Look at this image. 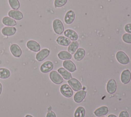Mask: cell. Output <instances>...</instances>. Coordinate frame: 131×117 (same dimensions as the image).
Listing matches in <instances>:
<instances>
[{"label": "cell", "instance_id": "6da1fadb", "mask_svg": "<svg viewBox=\"0 0 131 117\" xmlns=\"http://www.w3.org/2000/svg\"><path fill=\"white\" fill-rule=\"evenodd\" d=\"M116 57L117 61L123 65H126L130 62L129 57L122 51H119L116 53Z\"/></svg>", "mask_w": 131, "mask_h": 117}, {"label": "cell", "instance_id": "7a4b0ae2", "mask_svg": "<svg viewBox=\"0 0 131 117\" xmlns=\"http://www.w3.org/2000/svg\"><path fill=\"white\" fill-rule=\"evenodd\" d=\"M49 77L51 81L57 85L61 84L63 81V77L56 71H51L49 74Z\"/></svg>", "mask_w": 131, "mask_h": 117}, {"label": "cell", "instance_id": "3957f363", "mask_svg": "<svg viewBox=\"0 0 131 117\" xmlns=\"http://www.w3.org/2000/svg\"><path fill=\"white\" fill-rule=\"evenodd\" d=\"M60 93L65 97L70 98L73 94V91L71 87L68 84H64L61 86L60 88Z\"/></svg>", "mask_w": 131, "mask_h": 117}, {"label": "cell", "instance_id": "277c9868", "mask_svg": "<svg viewBox=\"0 0 131 117\" xmlns=\"http://www.w3.org/2000/svg\"><path fill=\"white\" fill-rule=\"evenodd\" d=\"M53 28L57 34H61L64 30V26L62 22L59 19H55L53 22Z\"/></svg>", "mask_w": 131, "mask_h": 117}, {"label": "cell", "instance_id": "5b68a950", "mask_svg": "<svg viewBox=\"0 0 131 117\" xmlns=\"http://www.w3.org/2000/svg\"><path fill=\"white\" fill-rule=\"evenodd\" d=\"M69 85L71 88L75 91H78L80 90L82 88V85L81 83L75 78H71L68 81Z\"/></svg>", "mask_w": 131, "mask_h": 117}, {"label": "cell", "instance_id": "8992f818", "mask_svg": "<svg viewBox=\"0 0 131 117\" xmlns=\"http://www.w3.org/2000/svg\"><path fill=\"white\" fill-rule=\"evenodd\" d=\"M50 50L48 49L44 48L39 51L36 54V59L38 62H41L47 57L50 54Z\"/></svg>", "mask_w": 131, "mask_h": 117}, {"label": "cell", "instance_id": "52a82bcc", "mask_svg": "<svg viewBox=\"0 0 131 117\" xmlns=\"http://www.w3.org/2000/svg\"><path fill=\"white\" fill-rule=\"evenodd\" d=\"M117 90V84L114 79H110L106 84V91L109 94H114Z\"/></svg>", "mask_w": 131, "mask_h": 117}, {"label": "cell", "instance_id": "ba28073f", "mask_svg": "<svg viewBox=\"0 0 131 117\" xmlns=\"http://www.w3.org/2000/svg\"><path fill=\"white\" fill-rule=\"evenodd\" d=\"M53 64L51 61H46L42 63L40 67V70L42 73H46L51 71L53 69Z\"/></svg>", "mask_w": 131, "mask_h": 117}, {"label": "cell", "instance_id": "9c48e42d", "mask_svg": "<svg viewBox=\"0 0 131 117\" xmlns=\"http://www.w3.org/2000/svg\"><path fill=\"white\" fill-rule=\"evenodd\" d=\"M120 79L121 82L124 84H128L131 80V72L128 69L124 70L120 76Z\"/></svg>", "mask_w": 131, "mask_h": 117}, {"label": "cell", "instance_id": "30bf717a", "mask_svg": "<svg viewBox=\"0 0 131 117\" xmlns=\"http://www.w3.org/2000/svg\"><path fill=\"white\" fill-rule=\"evenodd\" d=\"M27 47L30 50L34 52H38L40 50V45L34 40H29L27 42Z\"/></svg>", "mask_w": 131, "mask_h": 117}, {"label": "cell", "instance_id": "8fae6325", "mask_svg": "<svg viewBox=\"0 0 131 117\" xmlns=\"http://www.w3.org/2000/svg\"><path fill=\"white\" fill-rule=\"evenodd\" d=\"M86 92L84 90L78 91L73 97L74 101L77 103H80L83 101L86 96Z\"/></svg>", "mask_w": 131, "mask_h": 117}, {"label": "cell", "instance_id": "7c38bea8", "mask_svg": "<svg viewBox=\"0 0 131 117\" xmlns=\"http://www.w3.org/2000/svg\"><path fill=\"white\" fill-rule=\"evenodd\" d=\"M10 50L12 54L14 57H19L22 54V51L18 45L16 44H13L11 45L10 47Z\"/></svg>", "mask_w": 131, "mask_h": 117}, {"label": "cell", "instance_id": "4fadbf2b", "mask_svg": "<svg viewBox=\"0 0 131 117\" xmlns=\"http://www.w3.org/2000/svg\"><path fill=\"white\" fill-rule=\"evenodd\" d=\"M8 16L15 20L20 21L23 18V14L21 12L17 10H11L8 12Z\"/></svg>", "mask_w": 131, "mask_h": 117}, {"label": "cell", "instance_id": "5bb4252c", "mask_svg": "<svg viewBox=\"0 0 131 117\" xmlns=\"http://www.w3.org/2000/svg\"><path fill=\"white\" fill-rule=\"evenodd\" d=\"M62 65L66 70L70 72H73L76 70V67L75 64L71 60H65L62 63Z\"/></svg>", "mask_w": 131, "mask_h": 117}, {"label": "cell", "instance_id": "9a60e30c", "mask_svg": "<svg viewBox=\"0 0 131 117\" xmlns=\"http://www.w3.org/2000/svg\"><path fill=\"white\" fill-rule=\"evenodd\" d=\"M64 35L66 37L69 38L72 41H77L78 38V35L77 33L74 30L70 29H67L64 32Z\"/></svg>", "mask_w": 131, "mask_h": 117}, {"label": "cell", "instance_id": "2e32d148", "mask_svg": "<svg viewBox=\"0 0 131 117\" xmlns=\"http://www.w3.org/2000/svg\"><path fill=\"white\" fill-rule=\"evenodd\" d=\"M108 108L107 106H102L96 109L94 111V113L96 116L100 117L106 115L108 112Z\"/></svg>", "mask_w": 131, "mask_h": 117}, {"label": "cell", "instance_id": "e0dca14e", "mask_svg": "<svg viewBox=\"0 0 131 117\" xmlns=\"http://www.w3.org/2000/svg\"><path fill=\"white\" fill-rule=\"evenodd\" d=\"M16 31V28L14 27H5L2 29V33L7 36H10L14 35Z\"/></svg>", "mask_w": 131, "mask_h": 117}, {"label": "cell", "instance_id": "ac0fdd59", "mask_svg": "<svg viewBox=\"0 0 131 117\" xmlns=\"http://www.w3.org/2000/svg\"><path fill=\"white\" fill-rule=\"evenodd\" d=\"M75 17V14L73 10L68 11L64 16V21L66 24L68 25H71L74 21Z\"/></svg>", "mask_w": 131, "mask_h": 117}, {"label": "cell", "instance_id": "d6986e66", "mask_svg": "<svg viewBox=\"0 0 131 117\" xmlns=\"http://www.w3.org/2000/svg\"><path fill=\"white\" fill-rule=\"evenodd\" d=\"M85 55V51L84 49L82 48H79L77 49L74 54V58L77 61H81Z\"/></svg>", "mask_w": 131, "mask_h": 117}, {"label": "cell", "instance_id": "ffe728a7", "mask_svg": "<svg viewBox=\"0 0 131 117\" xmlns=\"http://www.w3.org/2000/svg\"><path fill=\"white\" fill-rule=\"evenodd\" d=\"M58 72L61 75V76L66 80H69L72 78V74L70 72L66 70L65 68L60 67L57 70Z\"/></svg>", "mask_w": 131, "mask_h": 117}, {"label": "cell", "instance_id": "44dd1931", "mask_svg": "<svg viewBox=\"0 0 131 117\" xmlns=\"http://www.w3.org/2000/svg\"><path fill=\"white\" fill-rule=\"evenodd\" d=\"M56 42L59 45L63 46H68L71 44V41L69 38L66 36H60L57 38Z\"/></svg>", "mask_w": 131, "mask_h": 117}, {"label": "cell", "instance_id": "7402d4cb", "mask_svg": "<svg viewBox=\"0 0 131 117\" xmlns=\"http://www.w3.org/2000/svg\"><path fill=\"white\" fill-rule=\"evenodd\" d=\"M2 23L4 25L7 26H14L16 25V22L13 18L9 16H5L2 19Z\"/></svg>", "mask_w": 131, "mask_h": 117}, {"label": "cell", "instance_id": "603a6c76", "mask_svg": "<svg viewBox=\"0 0 131 117\" xmlns=\"http://www.w3.org/2000/svg\"><path fill=\"white\" fill-rule=\"evenodd\" d=\"M79 46V43L77 41H73L69 45L68 47V51L71 54H74L76 51L77 50Z\"/></svg>", "mask_w": 131, "mask_h": 117}, {"label": "cell", "instance_id": "cb8c5ba5", "mask_svg": "<svg viewBox=\"0 0 131 117\" xmlns=\"http://www.w3.org/2000/svg\"><path fill=\"white\" fill-rule=\"evenodd\" d=\"M58 57L61 60H69L72 58V54L67 51H61L58 53Z\"/></svg>", "mask_w": 131, "mask_h": 117}, {"label": "cell", "instance_id": "d4e9b609", "mask_svg": "<svg viewBox=\"0 0 131 117\" xmlns=\"http://www.w3.org/2000/svg\"><path fill=\"white\" fill-rule=\"evenodd\" d=\"M85 115V110L82 106L78 107L74 112V117H84Z\"/></svg>", "mask_w": 131, "mask_h": 117}, {"label": "cell", "instance_id": "484cf974", "mask_svg": "<svg viewBox=\"0 0 131 117\" xmlns=\"http://www.w3.org/2000/svg\"><path fill=\"white\" fill-rule=\"evenodd\" d=\"M10 76V71L5 68H0V78L2 79H6Z\"/></svg>", "mask_w": 131, "mask_h": 117}, {"label": "cell", "instance_id": "4316f807", "mask_svg": "<svg viewBox=\"0 0 131 117\" xmlns=\"http://www.w3.org/2000/svg\"><path fill=\"white\" fill-rule=\"evenodd\" d=\"M8 3L13 10H18L20 7V3L18 0H8Z\"/></svg>", "mask_w": 131, "mask_h": 117}, {"label": "cell", "instance_id": "83f0119b", "mask_svg": "<svg viewBox=\"0 0 131 117\" xmlns=\"http://www.w3.org/2000/svg\"><path fill=\"white\" fill-rule=\"evenodd\" d=\"M68 0H54V6L56 8H59L63 6L67 3Z\"/></svg>", "mask_w": 131, "mask_h": 117}, {"label": "cell", "instance_id": "f1b7e54d", "mask_svg": "<svg viewBox=\"0 0 131 117\" xmlns=\"http://www.w3.org/2000/svg\"><path fill=\"white\" fill-rule=\"evenodd\" d=\"M122 40L126 43L131 44V34L130 33H124L122 35Z\"/></svg>", "mask_w": 131, "mask_h": 117}, {"label": "cell", "instance_id": "f546056e", "mask_svg": "<svg viewBox=\"0 0 131 117\" xmlns=\"http://www.w3.org/2000/svg\"><path fill=\"white\" fill-rule=\"evenodd\" d=\"M124 29L126 32L131 34V23L126 24L124 26Z\"/></svg>", "mask_w": 131, "mask_h": 117}, {"label": "cell", "instance_id": "4dcf8cb0", "mask_svg": "<svg viewBox=\"0 0 131 117\" xmlns=\"http://www.w3.org/2000/svg\"><path fill=\"white\" fill-rule=\"evenodd\" d=\"M119 117H129V114L127 111L122 110L120 112Z\"/></svg>", "mask_w": 131, "mask_h": 117}, {"label": "cell", "instance_id": "1f68e13d", "mask_svg": "<svg viewBox=\"0 0 131 117\" xmlns=\"http://www.w3.org/2000/svg\"><path fill=\"white\" fill-rule=\"evenodd\" d=\"M46 117H56V115L54 111H50L47 113Z\"/></svg>", "mask_w": 131, "mask_h": 117}, {"label": "cell", "instance_id": "d6a6232c", "mask_svg": "<svg viewBox=\"0 0 131 117\" xmlns=\"http://www.w3.org/2000/svg\"><path fill=\"white\" fill-rule=\"evenodd\" d=\"M107 117H117L116 115L115 114H109Z\"/></svg>", "mask_w": 131, "mask_h": 117}, {"label": "cell", "instance_id": "836d02e7", "mask_svg": "<svg viewBox=\"0 0 131 117\" xmlns=\"http://www.w3.org/2000/svg\"><path fill=\"white\" fill-rule=\"evenodd\" d=\"M2 91V84L0 83V95L1 94Z\"/></svg>", "mask_w": 131, "mask_h": 117}, {"label": "cell", "instance_id": "e575fe53", "mask_svg": "<svg viewBox=\"0 0 131 117\" xmlns=\"http://www.w3.org/2000/svg\"><path fill=\"white\" fill-rule=\"evenodd\" d=\"M25 117H33V116H32L31 115H30V114H27L25 116Z\"/></svg>", "mask_w": 131, "mask_h": 117}, {"label": "cell", "instance_id": "d590c367", "mask_svg": "<svg viewBox=\"0 0 131 117\" xmlns=\"http://www.w3.org/2000/svg\"><path fill=\"white\" fill-rule=\"evenodd\" d=\"M100 117H105L104 116H100Z\"/></svg>", "mask_w": 131, "mask_h": 117}]
</instances>
